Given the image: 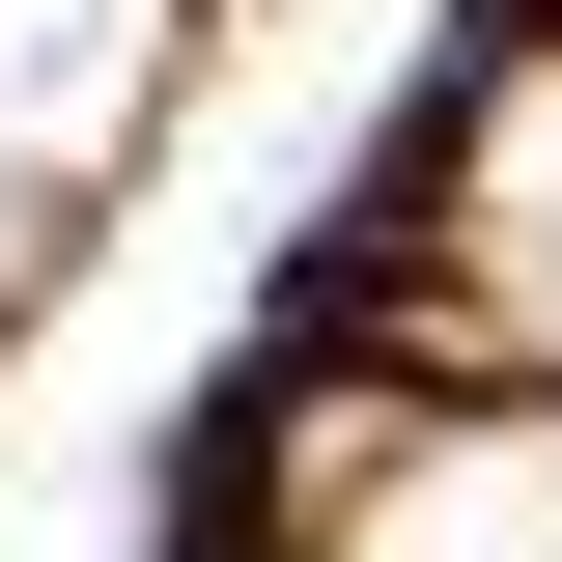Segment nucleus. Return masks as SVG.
<instances>
[{
  "instance_id": "nucleus-2",
  "label": "nucleus",
  "mask_w": 562,
  "mask_h": 562,
  "mask_svg": "<svg viewBox=\"0 0 562 562\" xmlns=\"http://www.w3.org/2000/svg\"><path fill=\"white\" fill-rule=\"evenodd\" d=\"M479 281H506V338L562 366V57L479 113Z\"/></svg>"
},
{
  "instance_id": "nucleus-1",
  "label": "nucleus",
  "mask_w": 562,
  "mask_h": 562,
  "mask_svg": "<svg viewBox=\"0 0 562 562\" xmlns=\"http://www.w3.org/2000/svg\"><path fill=\"white\" fill-rule=\"evenodd\" d=\"M338 562H562V422H450V450H366Z\"/></svg>"
}]
</instances>
